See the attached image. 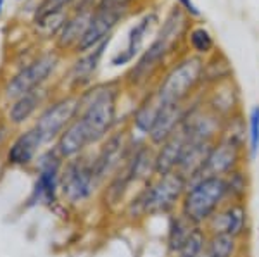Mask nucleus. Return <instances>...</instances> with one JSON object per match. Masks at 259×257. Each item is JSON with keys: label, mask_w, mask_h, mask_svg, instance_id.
<instances>
[{"label": "nucleus", "mask_w": 259, "mask_h": 257, "mask_svg": "<svg viewBox=\"0 0 259 257\" xmlns=\"http://www.w3.org/2000/svg\"><path fill=\"white\" fill-rule=\"evenodd\" d=\"M187 185V180L178 171L154 176L124 204V213L132 221L156 216L168 218L180 209Z\"/></svg>", "instance_id": "nucleus-1"}, {"label": "nucleus", "mask_w": 259, "mask_h": 257, "mask_svg": "<svg viewBox=\"0 0 259 257\" xmlns=\"http://www.w3.org/2000/svg\"><path fill=\"white\" fill-rule=\"evenodd\" d=\"M119 88L116 83H102L80 93L78 121L89 136L90 145H99L112 133L118 114Z\"/></svg>", "instance_id": "nucleus-2"}, {"label": "nucleus", "mask_w": 259, "mask_h": 257, "mask_svg": "<svg viewBox=\"0 0 259 257\" xmlns=\"http://www.w3.org/2000/svg\"><path fill=\"white\" fill-rule=\"evenodd\" d=\"M228 202V188L223 176L202 175L190 181L183 193L180 213L195 226H206L207 221Z\"/></svg>", "instance_id": "nucleus-3"}, {"label": "nucleus", "mask_w": 259, "mask_h": 257, "mask_svg": "<svg viewBox=\"0 0 259 257\" xmlns=\"http://www.w3.org/2000/svg\"><path fill=\"white\" fill-rule=\"evenodd\" d=\"M183 28H185V16L178 7V9H173L169 12V16L166 18L161 31L157 33L154 41L145 48L140 59L137 61V64L128 71L126 83L130 86H144L154 74L159 71L166 56L183 33Z\"/></svg>", "instance_id": "nucleus-4"}, {"label": "nucleus", "mask_w": 259, "mask_h": 257, "mask_svg": "<svg viewBox=\"0 0 259 257\" xmlns=\"http://www.w3.org/2000/svg\"><path fill=\"white\" fill-rule=\"evenodd\" d=\"M204 61L199 56H192L175 64L154 90L161 107L189 104L197 86L202 83Z\"/></svg>", "instance_id": "nucleus-5"}, {"label": "nucleus", "mask_w": 259, "mask_h": 257, "mask_svg": "<svg viewBox=\"0 0 259 257\" xmlns=\"http://www.w3.org/2000/svg\"><path fill=\"white\" fill-rule=\"evenodd\" d=\"M94 173L92 156L83 154L64 163L61 173V193L69 205H81L92 200L100 188Z\"/></svg>", "instance_id": "nucleus-6"}, {"label": "nucleus", "mask_w": 259, "mask_h": 257, "mask_svg": "<svg viewBox=\"0 0 259 257\" xmlns=\"http://www.w3.org/2000/svg\"><path fill=\"white\" fill-rule=\"evenodd\" d=\"M64 163V157L57 152L56 147L40 152L36 157V180L30 197L31 205L40 204L52 207L57 204L61 193V173Z\"/></svg>", "instance_id": "nucleus-7"}, {"label": "nucleus", "mask_w": 259, "mask_h": 257, "mask_svg": "<svg viewBox=\"0 0 259 257\" xmlns=\"http://www.w3.org/2000/svg\"><path fill=\"white\" fill-rule=\"evenodd\" d=\"M137 140L130 138L126 131H112L104 140L97 154L92 156L94 173L100 185H106V181L123 168Z\"/></svg>", "instance_id": "nucleus-8"}, {"label": "nucleus", "mask_w": 259, "mask_h": 257, "mask_svg": "<svg viewBox=\"0 0 259 257\" xmlns=\"http://www.w3.org/2000/svg\"><path fill=\"white\" fill-rule=\"evenodd\" d=\"M78 113H80V95H68L49 104L35 121V128L44 143L56 142L62 131L76 119Z\"/></svg>", "instance_id": "nucleus-9"}, {"label": "nucleus", "mask_w": 259, "mask_h": 257, "mask_svg": "<svg viewBox=\"0 0 259 257\" xmlns=\"http://www.w3.org/2000/svg\"><path fill=\"white\" fill-rule=\"evenodd\" d=\"M59 64V57L56 52H47L31 61L28 66L21 68L14 76L11 78L9 83L4 88V93L9 100H16L18 97L24 93H30L33 90L41 88L45 81L50 78V74L56 71Z\"/></svg>", "instance_id": "nucleus-10"}, {"label": "nucleus", "mask_w": 259, "mask_h": 257, "mask_svg": "<svg viewBox=\"0 0 259 257\" xmlns=\"http://www.w3.org/2000/svg\"><path fill=\"white\" fill-rule=\"evenodd\" d=\"M209 235H230V237L249 242L252 231V219L247 202H227L204 226Z\"/></svg>", "instance_id": "nucleus-11"}, {"label": "nucleus", "mask_w": 259, "mask_h": 257, "mask_svg": "<svg viewBox=\"0 0 259 257\" xmlns=\"http://www.w3.org/2000/svg\"><path fill=\"white\" fill-rule=\"evenodd\" d=\"M247 163V148L244 145L227 140L223 136H218V140L212 143L209 156H207L204 175H214L225 178L233 169L240 168V166Z\"/></svg>", "instance_id": "nucleus-12"}, {"label": "nucleus", "mask_w": 259, "mask_h": 257, "mask_svg": "<svg viewBox=\"0 0 259 257\" xmlns=\"http://www.w3.org/2000/svg\"><path fill=\"white\" fill-rule=\"evenodd\" d=\"M126 9H116V7H97L94 12V18L90 21L89 30L85 31L80 43L76 45V52L87 54L94 50L99 43L111 36V31L123 18V12Z\"/></svg>", "instance_id": "nucleus-13"}, {"label": "nucleus", "mask_w": 259, "mask_h": 257, "mask_svg": "<svg viewBox=\"0 0 259 257\" xmlns=\"http://www.w3.org/2000/svg\"><path fill=\"white\" fill-rule=\"evenodd\" d=\"M44 140H41L40 133L36 131V128L33 126L30 130L23 131L14 138V142L11 143V147L7 148L6 161L9 166L14 168H24L35 163L38 157L41 147H44Z\"/></svg>", "instance_id": "nucleus-14"}, {"label": "nucleus", "mask_w": 259, "mask_h": 257, "mask_svg": "<svg viewBox=\"0 0 259 257\" xmlns=\"http://www.w3.org/2000/svg\"><path fill=\"white\" fill-rule=\"evenodd\" d=\"M190 104H182V106H164L161 107L157 119L154 123L152 130L147 136V142L152 147H159L161 143H164L169 136H173L178 131V128L182 126L185 114L189 111Z\"/></svg>", "instance_id": "nucleus-15"}, {"label": "nucleus", "mask_w": 259, "mask_h": 257, "mask_svg": "<svg viewBox=\"0 0 259 257\" xmlns=\"http://www.w3.org/2000/svg\"><path fill=\"white\" fill-rule=\"evenodd\" d=\"M156 23H157V16L154 14V12H150L145 18H142L139 23L130 30L126 47H124L123 50L116 52L114 56L111 57V64L119 68V66L130 64V62L135 59V56H139V52L142 50L145 36H147V33H150V28Z\"/></svg>", "instance_id": "nucleus-16"}, {"label": "nucleus", "mask_w": 259, "mask_h": 257, "mask_svg": "<svg viewBox=\"0 0 259 257\" xmlns=\"http://www.w3.org/2000/svg\"><path fill=\"white\" fill-rule=\"evenodd\" d=\"M185 143H187V136L178 128L177 133L169 136L159 147H156V176L169 175V173L177 171L180 157H182V152L185 148Z\"/></svg>", "instance_id": "nucleus-17"}, {"label": "nucleus", "mask_w": 259, "mask_h": 257, "mask_svg": "<svg viewBox=\"0 0 259 257\" xmlns=\"http://www.w3.org/2000/svg\"><path fill=\"white\" fill-rule=\"evenodd\" d=\"M89 147H92L89 142V136H87L81 123L78 121V118L74 119V121L62 131L59 138L56 140V148H57V152L64 157V161H69V159H74V157L87 154Z\"/></svg>", "instance_id": "nucleus-18"}, {"label": "nucleus", "mask_w": 259, "mask_h": 257, "mask_svg": "<svg viewBox=\"0 0 259 257\" xmlns=\"http://www.w3.org/2000/svg\"><path fill=\"white\" fill-rule=\"evenodd\" d=\"M95 9H89V7H81L74 12V16H71L66 21V24L62 26L61 33L57 35V47L59 48H76V45L80 43L85 31L89 30L90 21L94 18Z\"/></svg>", "instance_id": "nucleus-19"}, {"label": "nucleus", "mask_w": 259, "mask_h": 257, "mask_svg": "<svg viewBox=\"0 0 259 257\" xmlns=\"http://www.w3.org/2000/svg\"><path fill=\"white\" fill-rule=\"evenodd\" d=\"M109 41H111V36L104 40L102 43H99L94 50L83 54V57H80V59L74 62L69 71V83L73 88H81L87 83H90L92 76L97 71L100 59H102L104 50H106V47L109 45Z\"/></svg>", "instance_id": "nucleus-20"}, {"label": "nucleus", "mask_w": 259, "mask_h": 257, "mask_svg": "<svg viewBox=\"0 0 259 257\" xmlns=\"http://www.w3.org/2000/svg\"><path fill=\"white\" fill-rule=\"evenodd\" d=\"M166 219H168V225H166L164 247H166V254H168V257H171V255H177L182 250V247L185 245V242L189 240L192 231L197 226L192 221H189L180 211L173 213Z\"/></svg>", "instance_id": "nucleus-21"}, {"label": "nucleus", "mask_w": 259, "mask_h": 257, "mask_svg": "<svg viewBox=\"0 0 259 257\" xmlns=\"http://www.w3.org/2000/svg\"><path fill=\"white\" fill-rule=\"evenodd\" d=\"M44 95L45 92L41 88L33 90L30 93H24L18 97L16 100H12L9 111H7V119L11 124L14 126H21L33 118V114L36 113V109L41 106L44 102Z\"/></svg>", "instance_id": "nucleus-22"}, {"label": "nucleus", "mask_w": 259, "mask_h": 257, "mask_svg": "<svg viewBox=\"0 0 259 257\" xmlns=\"http://www.w3.org/2000/svg\"><path fill=\"white\" fill-rule=\"evenodd\" d=\"M235 97H237V90H233L232 80H227L214 85V90L207 97V100H204V104H206V107H209L212 113L218 114L221 119H228L230 116L237 114L233 111V107L237 104Z\"/></svg>", "instance_id": "nucleus-23"}, {"label": "nucleus", "mask_w": 259, "mask_h": 257, "mask_svg": "<svg viewBox=\"0 0 259 257\" xmlns=\"http://www.w3.org/2000/svg\"><path fill=\"white\" fill-rule=\"evenodd\" d=\"M159 111H161V104L157 100L156 93L150 92L147 97L139 104L135 113H133V130L137 131V135L147 140L150 130H152L154 123H156V119H157Z\"/></svg>", "instance_id": "nucleus-24"}, {"label": "nucleus", "mask_w": 259, "mask_h": 257, "mask_svg": "<svg viewBox=\"0 0 259 257\" xmlns=\"http://www.w3.org/2000/svg\"><path fill=\"white\" fill-rule=\"evenodd\" d=\"M66 21H68L66 9H44V7H40L36 11L33 26L44 38H52V36L59 35Z\"/></svg>", "instance_id": "nucleus-25"}, {"label": "nucleus", "mask_w": 259, "mask_h": 257, "mask_svg": "<svg viewBox=\"0 0 259 257\" xmlns=\"http://www.w3.org/2000/svg\"><path fill=\"white\" fill-rule=\"evenodd\" d=\"M228 188V202H247L250 190H252V178L247 164L233 169L225 176Z\"/></svg>", "instance_id": "nucleus-26"}, {"label": "nucleus", "mask_w": 259, "mask_h": 257, "mask_svg": "<svg viewBox=\"0 0 259 257\" xmlns=\"http://www.w3.org/2000/svg\"><path fill=\"white\" fill-rule=\"evenodd\" d=\"M245 242L230 235H209L204 254L206 257H244Z\"/></svg>", "instance_id": "nucleus-27"}, {"label": "nucleus", "mask_w": 259, "mask_h": 257, "mask_svg": "<svg viewBox=\"0 0 259 257\" xmlns=\"http://www.w3.org/2000/svg\"><path fill=\"white\" fill-rule=\"evenodd\" d=\"M245 121H247V138H245V143H247V161L252 163L259 156V106L250 107Z\"/></svg>", "instance_id": "nucleus-28"}, {"label": "nucleus", "mask_w": 259, "mask_h": 257, "mask_svg": "<svg viewBox=\"0 0 259 257\" xmlns=\"http://www.w3.org/2000/svg\"><path fill=\"white\" fill-rule=\"evenodd\" d=\"M207 238H209V233L206 231V228L197 226L194 231H192V235L185 242V245L182 247V250L173 257H199L204 250H206Z\"/></svg>", "instance_id": "nucleus-29"}, {"label": "nucleus", "mask_w": 259, "mask_h": 257, "mask_svg": "<svg viewBox=\"0 0 259 257\" xmlns=\"http://www.w3.org/2000/svg\"><path fill=\"white\" fill-rule=\"evenodd\" d=\"M189 41H190L192 50L197 54L199 57L207 56V54H211L212 48H214V40H212L211 33L202 26L194 28V30L190 31Z\"/></svg>", "instance_id": "nucleus-30"}, {"label": "nucleus", "mask_w": 259, "mask_h": 257, "mask_svg": "<svg viewBox=\"0 0 259 257\" xmlns=\"http://www.w3.org/2000/svg\"><path fill=\"white\" fill-rule=\"evenodd\" d=\"M177 2L180 4V9H183L189 16H194V18H199L200 16V11L192 0H177Z\"/></svg>", "instance_id": "nucleus-31"}, {"label": "nucleus", "mask_w": 259, "mask_h": 257, "mask_svg": "<svg viewBox=\"0 0 259 257\" xmlns=\"http://www.w3.org/2000/svg\"><path fill=\"white\" fill-rule=\"evenodd\" d=\"M132 0H100L99 7H116V9H126Z\"/></svg>", "instance_id": "nucleus-32"}, {"label": "nucleus", "mask_w": 259, "mask_h": 257, "mask_svg": "<svg viewBox=\"0 0 259 257\" xmlns=\"http://www.w3.org/2000/svg\"><path fill=\"white\" fill-rule=\"evenodd\" d=\"M4 136H6V128H0V142H2Z\"/></svg>", "instance_id": "nucleus-33"}, {"label": "nucleus", "mask_w": 259, "mask_h": 257, "mask_svg": "<svg viewBox=\"0 0 259 257\" xmlns=\"http://www.w3.org/2000/svg\"><path fill=\"white\" fill-rule=\"evenodd\" d=\"M2 7H4V0H0V14H2Z\"/></svg>", "instance_id": "nucleus-34"}, {"label": "nucleus", "mask_w": 259, "mask_h": 257, "mask_svg": "<svg viewBox=\"0 0 259 257\" xmlns=\"http://www.w3.org/2000/svg\"><path fill=\"white\" fill-rule=\"evenodd\" d=\"M171 257H173V255H171Z\"/></svg>", "instance_id": "nucleus-35"}]
</instances>
